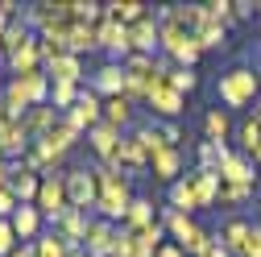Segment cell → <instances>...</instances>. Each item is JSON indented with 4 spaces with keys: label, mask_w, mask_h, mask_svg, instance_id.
<instances>
[{
    "label": "cell",
    "mask_w": 261,
    "mask_h": 257,
    "mask_svg": "<svg viewBox=\"0 0 261 257\" xmlns=\"http://www.w3.org/2000/svg\"><path fill=\"white\" fill-rule=\"evenodd\" d=\"M13 233H17V241L21 245H29V241H38L42 233H46V220H42V212H38V203H21L17 212H13Z\"/></svg>",
    "instance_id": "4fadbf2b"
},
{
    "label": "cell",
    "mask_w": 261,
    "mask_h": 257,
    "mask_svg": "<svg viewBox=\"0 0 261 257\" xmlns=\"http://www.w3.org/2000/svg\"><path fill=\"white\" fill-rule=\"evenodd\" d=\"M0 62H5V71H9V75L42 71V50H38V38H34V42H25V46H21V50H13V54H5Z\"/></svg>",
    "instance_id": "e0dca14e"
},
{
    "label": "cell",
    "mask_w": 261,
    "mask_h": 257,
    "mask_svg": "<svg viewBox=\"0 0 261 257\" xmlns=\"http://www.w3.org/2000/svg\"><path fill=\"white\" fill-rule=\"evenodd\" d=\"M216 95H220L224 108H249V104H257V95H261V75L253 67H228L216 79Z\"/></svg>",
    "instance_id": "3957f363"
},
{
    "label": "cell",
    "mask_w": 261,
    "mask_h": 257,
    "mask_svg": "<svg viewBox=\"0 0 261 257\" xmlns=\"http://www.w3.org/2000/svg\"><path fill=\"white\" fill-rule=\"evenodd\" d=\"M128 46H133V54H162V25L153 13L128 25Z\"/></svg>",
    "instance_id": "8fae6325"
},
{
    "label": "cell",
    "mask_w": 261,
    "mask_h": 257,
    "mask_svg": "<svg viewBox=\"0 0 261 257\" xmlns=\"http://www.w3.org/2000/svg\"><path fill=\"white\" fill-rule=\"evenodd\" d=\"M207 13L220 25H232V0H207Z\"/></svg>",
    "instance_id": "f35d334b"
},
{
    "label": "cell",
    "mask_w": 261,
    "mask_h": 257,
    "mask_svg": "<svg viewBox=\"0 0 261 257\" xmlns=\"http://www.w3.org/2000/svg\"><path fill=\"white\" fill-rule=\"evenodd\" d=\"M62 116H67V120L79 128V133L87 137L95 124H104V100H100V95H95V91L83 83V91H79V104H75L71 112H62Z\"/></svg>",
    "instance_id": "8992f818"
},
{
    "label": "cell",
    "mask_w": 261,
    "mask_h": 257,
    "mask_svg": "<svg viewBox=\"0 0 261 257\" xmlns=\"http://www.w3.org/2000/svg\"><path fill=\"white\" fill-rule=\"evenodd\" d=\"M71 257H87V253H83V249H75V253H71Z\"/></svg>",
    "instance_id": "f5cc1de1"
},
{
    "label": "cell",
    "mask_w": 261,
    "mask_h": 257,
    "mask_svg": "<svg viewBox=\"0 0 261 257\" xmlns=\"http://www.w3.org/2000/svg\"><path fill=\"white\" fill-rule=\"evenodd\" d=\"M46 141H50V145H54L58 153H71V149H75V145L83 141V133H79V128H75V124H71L67 116H58V124H54L50 133H46Z\"/></svg>",
    "instance_id": "484cf974"
},
{
    "label": "cell",
    "mask_w": 261,
    "mask_h": 257,
    "mask_svg": "<svg viewBox=\"0 0 261 257\" xmlns=\"http://www.w3.org/2000/svg\"><path fill=\"white\" fill-rule=\"evenodd\" d=\"M91 50H100V38H95V25H79V21H71V38H67V54L83 58V54H91Z\"/></svg>",
    "instance_id": "cb8c5ba5"
},
{
    "label": "cell",
    "mask_w": 261,
    "mask_h": 257,
    "mask_svg": "<svg viewBox=\"0 0 261 257\" xmlns=\"http://www.w3.org/2000/svg\"><path fill=\"white\" fill-rule=\"evenodd\" d=\"M237 141H241V153H249V158L261 149V120L257 116H245L237 124Z\"/></svg>",
    "instance_id": "d6a6232c"
},
{
    "label": "cell",
    "mask_w": 261,
    "mask_h": 257,
    "mask_svg": "<svg viewBox=\"0 0 261 257\" xmlns=\"http://www.w3.org/2000/svg\"><path fill=\"white\" fill-rule=\"evenodd\" d=\"M9 183H13V166L0 158V191H9Z\"/></svg>",
    "instance_id": "f6af8a7d"
},
{
    "label": "cell",
    "mask_w": 261,
    "mask_h": 257,
    "mask_svg": "<svg viewBox=\"0 0 261 257\" xmlns=\"http://www.w3.org/2000/svg\"><path fill=\"white\" fill-rule=\"evenodd\" d=\"M0 100L13 116H25L29 108H46L50 104V75L46 71H29V75H9Z\"/></svg>",
    "instance_id": "7a4b0ae2"
},
{
    "label": "cell",
    "mask_w": 261,
    "mask_h": 257,
    "mask_svg": "<svg viewBox=\"0 0 261 257\" xmlns=\"http://www.w3.org/2000/svg\"><path fill=\"white\" fill-rule=\"evenodd\" d=\"M95 199H100L95 166H71L67 170V203L79 208V212H95Z\"/></svg>",
    "instance_id": "5b68a950"
},
{
    "label": "cell",
    "mask_w": 261,
    "mask_h": 257,
    "mask_svg": "<svg viewBox=\"0 0 261 257\" xmlns=\"http://www.w3.org/2000/svg\"><path fill=\"white\" fill-rule=\"evenodd\" d=\"M17 245H21V241H17V233H13V224H9V220H0V257H9Z\"/></svg>",
    "instance_id": "ab89813d"
},
{
    "label": "cell",
    "mask_w": 261,
    "mask_h": 257,
    "mask_svg": "<svg viewBox=\"0 0 261 257\" xmlns=\"http://www.w3.org/2000/svg\"><path fill=\"white\" fill-rule=\"evenodd\" d=\"M17 208H21V203L13 199V191H0V220H13Z\"/></svg>",
    "instance_id": "7bdbcfd3"
},
{
    "label": "cell",
    "mask_w": 261,
    "mask_h": 257,
    "mask_svg": "<svg viewBox=\"0 0 261 257\" xmlns=\"http://www.w3.org/2000/svg\"><path fill=\"white\" fill-rule=\"evenodd\" d=\"M232 116H228V108H207L203 112V141H216V145H228V137H232Z\"/></svg>",
    "instance_id": "44dd1931"
},
{
    "label": "cell",
    "mask_w": 261,
    "mask_h": 257,
    "mask_svg": "<svg viewBox=\"0 0 261 257\" xmlns=\"http://www.w3.org/2000/svg\"><path fill=\"white\" fill-rule=\"evenodd\" d=\"M149 174H153L158 183H166V187L178 183V178H182V149H170V145H166V149L149 162Z\"/></svg>",
    "instance_id": "ffe728a7"
},
{
    "label": "cell",
    "mask_w": 261,
    "mask_h": 257,
    "mask_svg": "<svg viewBox=\"0 0 261 257\" xmlns=\"http://www.w3.org/2000/svg\"><path fill=\"white\" fill-rule=\"evenodd\" d=\"M145 108L153 112V120H178V116L187 112V95H178L166 79H162V83H153V91H149Z\"/></svg>",
    "instance_id": "52a82bcc"
},
{
    "label": "cell",
    "mask_w": 261,
    "mask_h": 257,
    "mask_svg": "<svg viewBox=\"0 0 261 257\" xmlns=\"http://www.w3.org/2000/svg\"><path fill=\"white\" fill-rule=\"evenodd\" d=\"M104 124H112V128H124L133 124V104L124 100V95H116V100H104Z\"/></svg>",
    "instance_id": "f546056e"
},
{
    "label": "cell",
    "mask_w": 261,
    "mask_h": 257,
    "mask_svg": "<svg viewBox=\"0 0 261 257\" xmlns=\"http://www.w3.org/2000/svg\"><path fill=\"white\" fill-rule=\"evenodd\" d=\"M104 13L112 21H120V25H137L141 17H149V5H141V0H108Z\"/></svg>",
    "instance_id": "d4e9b609"
},
{
    "label": "cell",
    "mask_w": 261,
    "mask_h": 257,
    "mask_svg": "<svg viewBox=\"0 0 261 257\" xmlns=\"http://www.w3.org/2000/svg\"><path fill=\"white\" fill-rule=\"evenodd\" d=\"M228 153H232L228 145H216V141H199V149H195V158H199V162H195V166H199V170H220Z\"/></svg>",
    "instance_id": "e575fe53"
},
{
    "label": "cell",
    "mask_w": 261,
    "mask_h": 257,
    "mask_svg": "<svg viewBox=\"0 0 261 257\" xmlns=\"http://www.w3.org/2000/svg\"><path fill=\"white\" fill-rule=\"evenodd\" d=\"M220 183H249V187H257V166H253V158L241 153V149H232V153L224 158V166H220Z\"/></svg>",
    "instance_id": "2e32d148"
},
{
    "label": "cell",
    "mask_w": 261,
    "mask_h": 257,
    "mask_svg": "<svg viewBox=\"0 0 261 257\" xmlns=\"http://www.w3.org/2000/svg\"><path fill=\"white\" fill-rule=\"evenodd\" d=\"M95 38H100V50H108V62H124L133 54V46H128V25H120L112 17H104L95 25Z\"/></svg>",
    "instance_id": "ba28073f"
},
{
    "label": "cell",
    "mask_w": 261,
    "mask_h": 257,
    "mask_svg": "<svg viewBox=\"0 0 261 257\" xmlns=\"http://www.w3.org/2000/svg\"><path fill=\"white\" fill-rule=\"evenodd\" d=\"M34 249H38V257H71V253H75V245H67L54 228H46V233L34 241Z\"/></svg>",
    "instance_id": "836d02e7"
},
{
    "label": "cell",
    "mask_w": 261,
    "mask_h": 257,
    "mask_svg": "<svg viewBox=\"0 0 261 257\" xmlns=\"http://www.w3.org/2000/svg\"><path fill=\"white\" fill-rule=\"evenodd\" d=\"M253 208H257V228H261V195H257V203H253Z\"/></svg>",
    "instance_id": "f907efd6"
},
{
    "label": "cell",
    "mask_w": 261,
    "mask_h": 257,
    "mask_svg": "<svg viewBox=\"0 0 261 257\" xmlns=\"http://www.w3.org/2000/svg\"><path fill=\"white\" fill-rule=\"evenodd\" d=\"M29 145H34V137H29L25 120L13 116V120L5 124V133H0V158H5V162H21V158L29 153Z\"/></svg>",
    "instance_id": "30bf717a"
},
{
    "label": "cell",
    "mask_w": 261,
    "mask_h": 257,
    "mask_svg": "<svg viewBox=\"0 0 261 257\" xmlns=\"http://www.w3.org/2000/svg\"><path fill=\"white\" fill-rule=\"evenodd\" d=\"M79 91L83 87H75V83H50V108L62 116V112H71L75 104H79Z\"/></svg>",
    "instance_id": "4dcf8cb0"
},
{
    "label": "cell",
    "mask_w": 261,
    "mask_h": 257,
    "mask_svg": "<svg viewBox=\"0 0 261 257\" xmlns=\"http://www.w3.org/2000/svg\"><path fill=\"white\" fill-rule=\"evenodd\" d=\"M38 212H42V220L50 224V228H58V220L71 212V203H67V170L42 174V187H38Z\"/></svg>",
    "instance_id": "277c9868"
},
{
    "label": "cell",
    "mask_w": 261,
    "mask_h": 257,
    "mask_svg": "<svg viewBox=\"0 0 261 257\" xmlns=\"http://www.w3.org/2000/svg\"><path fill=\"white\" fill-rule=\"evenodd\" d=\"M5 29H9V17H5V13H0V38H5Z\"/></svg>",
    "instance_id": "c3c4849f"
},
{
    "label": "cell",
    "mask_w": 261,
    "mask_h": 257,
    "mask_svg": "<svg viewBox=\"0 0 261 257\" xmlns=\"http://www.w3.org/2000/svg\"><path fill=\"white\" fill-rule=\"evenodd\" d=\"M87 87L100 95V100H116V95H124V67L120 62H104V67L91 75Z\"/></svg>",
    "instance_id": "5bb4252c"
},
{
    "label": "cell",
    "mask_w": 261,
    "mask_h": 257,
    "mask_svg": "<svg viewBox=\"0 0 261 257\" xmlns=\"http://www.w3.org/2000/svg\"><path fill=\"white\" fill-rule=\"evenodd\" d=\"M5 75H9V71H5V62H0V91H5Z\"/></svg>",
    "instance_id": "816d5d0a"
},
{
    "label": "cell",
    "mask_w": 261,
    "mask_h": 257,
    "mask_svg": "<svg viewBox=\"0 0 261 257\" xmlns=\"http://www.w3.org/2000/svg\"><path fill=\"white\" fill-rule=\"evenodd\" d=\"M116 228H120V224H108V220H100V216H91V228H87V237H83V253H87V257H112Z\"/></svg>",
    "instance_id": "7c38bea8"
},
{
    "label": "cell",
    "mask_w": 261,
    "mask_h": 257,
    "mask_svg": "<svg viewBox=\"0 0 261 257\" xmlns=\"http://www.w3.org/2000/svg\"><path fill=\"white\" fill-rule=\"evenodd\" d=\"M38 34H34V29H29L21 17L17 21H9V29H5V38H0V58H5V54H13V50H21L25 42H34Z\"/></svg>",
    "instance_id": "f1b7e54d"
},
{
    "label": "cell",
    "mask_w": 261,
    "mask_h": 257,
    "mask_svg": "<svg viewBox=\"0 0 261 257\" xmlns=\"http://www.w3.org/2000/svg\"><path fill=\"white\" fill-rule=\"evenodd\" d=\"M42 71L50 75V83H75V87H83V58H75V54H58L54 62H46Z\"/></svg>",
    "instance_id": "ac0fdd59"
},
{
    "label": "cell",
    "mask_w": 261,
    "mask_h": 257,
    "mask_svg": "<svg viewBox=\"0 0 261 257\" xmlns=\"http://www.w3.org/2000/svg\"><path fill=\"white\" fill-rule=\"evenodd\" d=\"M166 208H170V212H182V216L199 212V208H195V195H191V183H187V174H182L178 183H170V187H166Z\"/></svg>",
    "instance_id": "4316f807"
},
{
    "label": "cell",
    "mask_w": 261,
    "mask_h": 257,
    "mask_svg": "<svg viewBox=\"0 0 261 257\" xmlns=\"http://www.w3.org/2000/svg\"><path fill=\"white\" fill-rule=\"evenodd\" d=\"M241 257H261V228H257V224H253V233H249V241H245Z\"/></svg>",
    "instance_id": "b9f144b4"
},
{
    "label": "cell",
    "mask_w": 261,
    "mask_h": 257,
    "mask_svg": "<svg viewBox=\"0 0 261 257\" xmlns=\"http://www.w3.org/2000/svg\"><path fill=\"white\" fill-rule=\"evenodd\" d=\"M9 166H13V183H9L13 199H17V203H38V187H42V174H38V170H29L25 162H9Z\"/></svg>",
    "instance_id": "9a60e30c"
},
{
    "label": "cell",
    "mask_w": 261,
    "mask_h": 257,
    "mask_svg": "<svg viewBox=\"0 0 261 257\" xmlns=\"http://www.w3.org/2000/svg\"><path fill=\"white\" fill-rule=\"evenodd\" d=\"M245 203H257L249 183H224L220 187V208H245Z\"/></svg>",
    "instance_id": "1f68e13d"
},
{
    "label": "cell",
    "mask_w": 261,
    "mask_h": 257,
    "mask_svg": "<svg viewBox=\"0 0 261 257\" xmlns=\"http://www.w3.org/2000/svg\"><path fill=\"white\" fill-rule=\"evenodd\" d=\"M253 116H257V120H261V95H257V104H253Z\"/></svg>",
    "instance_id": "681fc988"
},
{
    "label": "cell",
    "mask_w": 261,
    "mask_h": 257,
    "mask_svg": "<svg viewBox=\"0 0 261 257\" xmlns=\"http://www.w3.org/2000/svg\"><path fill=\"white\" fill-rule=\"evenodd\" d=\"M149 224H158V212H153V199H145V195H137L133 203H128V216H124V224H120V228H128V233H141V228H149Z\"/></svg>",
    "instance_id": "603a6c76"
},
{
    "label": "cell",
    "mask_w": 261,
    "mask_h": 257,
    "mask_svg": "<svg viewBox=\"0 0 261 257\" xmlns=\"http://www.w3.org/2000/svg\"><path fill=\"white\" fill-rule=\"evenodd\" d=\"M166 83H170L178 95H187V91H195V87H199V75H195V71H187V67H170Z\"/></svg>",
    "instance_id": "8d00e7d4"
},
{
    "label": "cell",
    "mask_w": 261,
    "mask_h": 257,
    "mask_svg": "<svg viewBox=\"0 0 261 257\" xmlns=\"http://www.w3.org/2000/svg\"><path fill=\"white\" fill-rule=\"evenodd\" d=\"M153 257H187V253H182V249H178L174 241H166V245H162V249H158Z\"/></svg>",
    "instance_id": "ee69618b"
},
{
    "label": "cell",
    "mask_w": 261,
    "mask_h": 257,
    "mask_svg": "<svg viewBox=\"0 0 261 257\" xmlns=\"http://www.w3.org/2000/svg\"><path fill=\"white\" fill-rule=\"evenodd\" d=\"M158 124V137L166 141L170 149H182V128H178V120H153Z\"/></svg>",
    "instance_id": "74e56055"
},
{
    "label": "cell",
    "mask_w": 261,
    "mask_h": 257,
    "mask_svg": "<svg viewBox=\"0 0 261 257\" xmlns=\"http://www.w3.org/2000/svg\"><path fill=\"white\" fill-rule=\"evenodd\" d=\"M253 13H261L257 0H232V21H249Z\"/></svg>",
    "instance_id": "60d3db41"
},
{
    "label": "cell",
    "mask_w": 261,
    "mask_h": 257,
    "mask_svg": "<svg viewBox=\"0 0 261 257\" xmlns=\"http://www.w3.org/2000/svg\"><path fill=\"white\" fill-rule=\"evenodd\" d=\"M21 120H25V128H29V137H34V141H38V137H46V133H50V128L58 124V112H54V108L46 104V108H29V112H25Z\"/></svg>",
    "instance_id": "83f0119b"
},
{
    "label": "cell",
    "mask_w": 261,
    "mask_h": 257,
    "mask_svg": "<svg viewBox=\"0 0 261 257\" xmlns=\"http://www.w3.org/2000/svg\"><path fill=\"white\" fill-rule=\"evenodd\" d=\"M253 224H257V220H241V216H232V220L220 228L216 241H220L228 253H232V257H241V249H245V241H249V233H253Z\"/></svg>",
    "instance_id": "7402d4cb"
},
{
    "label": "cell",
    "mask_w": 261,
    "mask_h": 257,
    "mask_svg": "<svg viewBox=\"0 0 261 257\" xmlns=\"http://www.w3.org/2000/svg\"><path fill=\"white\" fill-rule=\"evenodd\" d=\"M9 257H38V249H34V241H29V245H17Z\"/></svg>",
    "instance_id": "7dc6e473"
},
{
    "label": "cell",
    "mask_w": 261,
    "mask_h": 257,
    "mask_svg": "<svg viewBox=\"0 0 261 257\" xmlns=\"http://www.w3.org/2000/svg\"><path fill=\"white\" fill-rule=\"evenodd\" d=\"M95 178H100V199H95V216L108 220V224H124L128 216V203H133V178L120 174V170H108L95 162Z\"/></svg>",
    "instance_id": "6da1fadb"
},
{
    "label": "cell",
    "mask_w": 261,
    "mask_h": 257,
    "mask_svg": "<svg viewBox=\"0 0 261 257\" xmlns=\"http://www.w3.org/2000/svg\"><path fill=\"white\" fill-rule=\"evenodd\" d=\"M195 42H199V50H224V46H228V25L207 21L199 34H195Z\"/></svg>",
    "instance_id": "d590c367"
},
{
    "label": "cell",
    "mask_w": 261,
    "mask_h": 257,
    "mask_svg": "<svg viewBox=\"0 0 261 257\" xmlns=\"http://www.w3.org/2000/svg\"><path fill=\"white\" fill-rule=\"evenodd\" d=\"M199 257H232V253H228V249H224L220 241H212V245H207V249H203Z\"/></svg>",
    "instance_id": "bcb514c9"
},
{
    "label": "cell",
    "mask_w": 261,
    "mask_h": 257,
    "mask_svg": "<svg viewBox=\"0 0 261 257\" xmlns=\"http://www.w3.org/2000/svg\"><path fill=\"white\" fill-rule=\"evenodd\" d=\"M87 228H91V212H79V208H71L67 216L58 220V237L67 241V245H75V249H83V237H87Z\"/></svg>",
    "instance_id": "d6986e66"
},
{
    "label": "cell",
    "mask_w": 261,
    "mask_h": 257,
    "mask_svg": "<svg viewBox=\"0 0 261 257\" xmlns=\"http://www.w3.org/2000/svg\"><path fill=\"white\" fill-rule=\"evenodd\" d=\"M187 183H191V195H195V208L199 212H207V208H216L220 203V170H199L195 166L191 174H187Z\"/></svg>",
    "instance_id": "9c48e42d"
}]
</instances>
